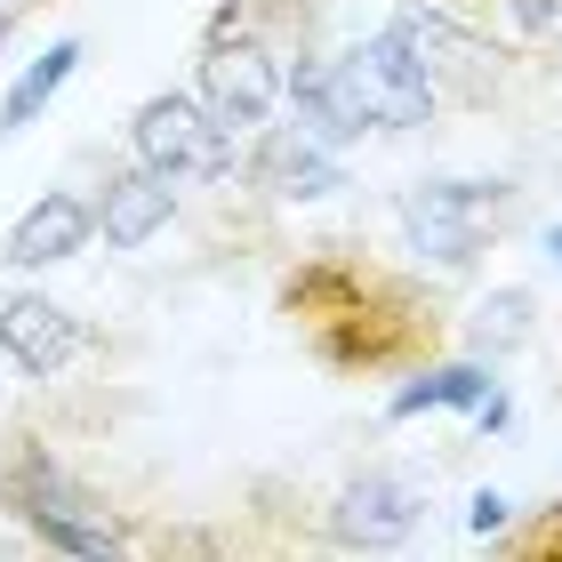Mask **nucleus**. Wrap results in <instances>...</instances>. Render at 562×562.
Masks as SVG:
<instances>
[{"instance_id":"f257e3e1","label":"nucleus","mask_w":562,"mask_h":562,"mask_svg":"<svg viewBox=\"0 0 562 562\" xmlns=\"http://www.w3.org/2000/svg\"><path fill=\"white\" fill-rule=\"evenodd\" d=\"M0 498H9V515L33 530L41 547H57V554L105 562V554L130 547V530H121L105 506H97V491H81V482H72L41 442H24V450L9 458V474H0Z\"/></svg>"},{"instance_id":"f03ea898","label":"nucleus","mask_w":562,"mask_h":562,"mask_svg":"<svg viewBox=\"0 0 562 562\" xmlns=\"http://www.w3.org/2000/svg\"><path fill=\"white\" fill-rule=\"evenodd\" d=\"M193 97H201V113H210V130H225V137H258L266 121H273V105H281V65H273V48L241 24V9H217Z\"/></svg>"},{"instance_id":"7ed1b4c3","label":"nucleus","mask_w":562,"mask_h":562,"mask_svg":"<svg viewBox=\"0 0 562 562\" xmlns=\"http://www.w3.org/2000/svg\"><path fill=\"white\" fill-rule=\"evenodd\" d=\"M506 210H515V186H491V177H434V186L402 193V234H411L418 258L458 273V266H474V249L506 225Z\"/></svg>"},{"instance_id":"20e7f679","label":"nucleus","mask_w":562,"mask_h":562,"mask_svg":"<svg viewBox=\"0 0 562 562\" xmlns=\"http://www.w3.org/2000/svg\"><path fill=\"white\" fill-rule=\"evenodd\" d=\"M329 65H338V81L353 89V105H362L370 130H426L434 105H442V89L426 81V65H418L394 33L353 41L346 57H329Z\"/></svg>"},{"instance_id":"39448f33","label":"nucleus","mask_w":562,"mask_h":562,"mask_svg":"<svg viewBox=\"0 0 562 562\" xmlns=\"http://www.w3.org/2000/svg\"><path fill=\"white\" fill-rule=\"evenodd\" d=\"M386 33L426 65V81H434V89H458V97H491V89H498V48L482 41L474 24H458L450 9H434V0H411V9H394Z\"/></svg>"},{"instance_id":"423d86ee","label":"nucleus","mask_w":562,"mask_h":562,"mask_svg":"<svg viewBox=\"0 0 562 562\" xmlns=\"http://www.w3.org/2000/svg\"><path fill=\"white\" fill-rule=\"evenodd\" d=\"M426 515V498H418V482L411 474H353L338 506H329V539L338 547H394V539H411Z\"/></svg>"},{"instance_id":"0eeeda50","label":"nucleus","mask_w":562,"mask_h":562,"mask_svg":"<svg viewBox=\"0 0 562 562\" xmlns=\"http://www.w3.org/2000/svg\"><path fill=\"white\" fill-rule=\"evenodd\" d=\"M0 353H9L16 378H57L81 353V322L41 290H9L0 297Z\"/></svg>"},{"instance_id":"6e6552de","label":"nucleus","mask_w":562,"mask_h":562,"mask_svg":"<svg viewBox=\"0 0 562 562\" xmlns=\"http://www.w3.org/2000/svg\"><path fill=\"white\" fill-rule=\"evenodd\" d=\"M210 113H201V97L193 89H161V97H145L137 121H130V153L145 169H161V177H193L201 169V153H210Z\"/></svg>"},{"instance_id":"1a4fd4ad","label":"nucleus","mask_w":562,"mask_h":562,"mask_svg":"<svg viewBox=\"0 0 562 562\" xmlns=\"http://www.w3.org/2000/svg\"><path fill=\"white\" fill-rule=\"evenodd\" d=\"M97 241V210L81 193H41L33 210H24L9 225V273H48V266H65V258H81V249Z\"/></svg>"},{"instance_id":"9d476101","label":"nucleus","mask_w":562,"mask_h":562,"mask_svg":"<svg viewBox=\"0 0 562 562\" xmlns=\"http://www.w3.org/2000/svg\"><path fill=\"white\" fill-rule=\"evenodd\" d=\"M249 186L273 193V201H322L346 186L338 153L297 137V130H258V153H249Z\"/></svg>"},{"instance_id":"9b49d317","label":"nucleus","mask_w":562,"mask_h":562,"mask_svg":"<svg viewBox=\"0 0 562 562\" xmlns=\"http://www.w3.org/2000/svg\"><path fill=\"white\" fill-rule=\"evenodd\" d=\"M281 97H290V113H297L290 130L314 137V145H329V153L353 145V137L370 130L362 105H353V89L338 81V65H322V57H297L290 72H281Z\"/></svg>"},{"instance_id":"f8f14e48","label":"nucleus","mask_w":562,"mask_h":562,"mask_svg":"<svg viewBox=\"0 0 562 562\" xmlns=\"http://www.w3.org/2000/svg\"><path fill=\"white\" fill-rule=\"evenodd\" d=\"M97 210V234H105V249H145L153 234L169 225V210H177V177H161V169H121V177H105V193L89 201Z\"/></svg>"},{"instance_id":"ddd939ff","label":"nucleus","mask_w":562,"mask_h":562,"mask_svg":"<svg viewBox=\"0 0 562 562\" xmlns=\"http://www.w3.org/2000/svg\"><path fill=\"white\" fill-rule=\"evenodd\" d=\"M81 57H89V48L72 41V33H65V41H48L41 57L16 72V89L0 97V137H24V130H33V121H41L48 105H57V89L72 81V72H81Z\"/></svg>"},{"instance_id":"4468645a","label":"nucleus","mask_w":562,"mask_h":562,"mask_svg":"<svg viewBox=\"0 0 562 562\" xmlns=\"http://www.w3.org/2000/svg\"><path fill=\"white\" fill-rule=\"evenodd\" d=\"M491 386H498L491 362H450V370H426V378H411V386H394L386 418H418V411H474V402L491 394Z\"/></svg>"},{"instance_id":"2eb2a0df","label":"nucleus","mask_w":562,"mask_h":562,"mask_svg":"<svg viewBox=\"0 0 562 562\" xmlns=\"http://www.w3.org/2000/svg\"><path fill=\"white\" fill-rule=\"evenodd\" d=\"M522 314H530V297H522V290H498L491 305H482V322H474V346H482V353H491V346H515L522 329H530Z\"/></svg>"},{"instance_id":"dca6fc26","label":"nucleus","mask_w":562,"mask_h":562,"mask_svg":"<svg viewBox=\"0 0 562 562\" xmlns=\"http://www.w3.org/2000/svg\"><path fill=\"white\" fill-rule=\"evenodd\" d=\"M506 515H515V498H506V491H474L467 498V530H474V539H498Z\"/></svg>"},{"instance_id":"f3484780","label":"nucleus","mask_w":562,"mask_h":562,"mask_svg":"<svg viewBox=\"0 0 562 562\" xmlns=\"http://www.w3.org/2000/svg\"><path fill=\"white\" fill-rule=\"evenodd\" d=\"M506 16H515V33H554L562 24V0H498Z\"/></svg>"},{"instance_id":"a211bd4d","label":"nucleus","mask_w":562,"mask_h":562,"mask_svg":"<svg viewBox=\"0 0 562 562\" xmlns=\"http://www.w3.org/2000/svg\"><path fill=\"white\" fill-rule=\"evenodd\" d=\"M467 418H474V434H498L506 418H515V402H506V394L491 386V394H482V402H474V411H467Z\"/></svg>"},{"instance_id":"6ab92c4d","label":"nucleus","mask_w":562,"mask_h":562,"mask_svg":"<svg viewBox=\"0 0 562 562\" xmlns=\"http://www.w3.org/2000/svg\"><path fill=\"white\" fill-rule=\"evenodd\" d=\"M539 249H547V266H554V273H562V217H554V225H547V241H539Z\"/></svg>"},{"instance_id":"aec40b11","label":"nucleus","mask_w":562,"mask_h":562,"mask_svg":"<svg viewBox=\"0 0 562 562\" xmlns=\"http://www.w3.org/2000/svg\"><path fill=\"white\" fill-rule=\"evenodd\" d=\"M24 9H33V0H0V41H9V24H16Z\"/></svg>"}]
</instances>
